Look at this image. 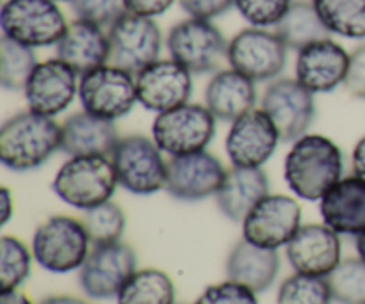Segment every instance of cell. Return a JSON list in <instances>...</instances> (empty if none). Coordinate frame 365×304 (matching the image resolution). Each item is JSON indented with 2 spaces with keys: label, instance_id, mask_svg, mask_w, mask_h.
Masks as SVG:
<instances>
[{
  "label": "cell",
  "instance_id": "6da1fadb",
  "mask_svg": "<svg viewBox=\"0 0 365 304\" xmlns=\"http://www.w3.org/2000/svg\"><path fill=\"white\" fill-rule=\"evenodd\" d=\"M344 157L331 139L319 134H305L292 142L284 164V180L298 198L321 201L323 196L341 182Z\"/></svg>",
  "mask_w": 365,
  "mask_h": 304
},
{
  "label": "cell",
  "instance_id": "7a4b0ae2",
  "mask_svg": "<svg viewBox=\"0 0 365 304\" xmlns=\"http://www.w3.org/2000/svg\"><path fill=\"white\" fill-rule=\"evenodd\" d=\"M61 139L63 127L53 117L18 112L0 127V162L16 173L32 171L61 150Z\"/></svg>",
  "mask_w": 365,
  "mask_h": 304
},
{
  "label": "cell",
  "instance_id": "3957f363",
  "mask_svg": "<svg viewBox=\"0 0 365 304\" xmlns=\"http://www.w3.org/2000/svg\"><path fill=\"white\" fill-rule=\"evenodd\" d=\"M118 185L116 169L109 157L84 155L70 157L57 169L52 191L61 201L84 212L109 201Z\"/></svg>",
  "mask_w": 365,
  "mask_h": 304
},
{
  "label": "cell",
  "instance_id": "277c9868",
  "mask_svg": "<svg viewBox=\"0 0 365 304\" xmlns=\"http://www.w3.org/2000/svg\"><path fill=\"white\" fill-rule=\"evenodd\" d=\"M89 239L81 219L52 216L39 224L32 237V255L45 271L66 274L78 271L89 255Z\"/></svg>",
  "mask_w": 365,
  "mask_h": 304
},
{
  "label": "cell",
  "instance_id": "5b68a950",
  "mask_svg": "<svg viewBox=\"0 0 365 304\" xmlns=\"http://www.w3.org/2000/svg\"><path fill=\"white\" fill-rule=\"evenodd\" d=\"M66 27L56 0H6L0 9L2 36L31 48L56 46Z\"/></svg>",
  "mask_w": 365,
  "mask_h": 304
},
{
  "label": "cell",
  "instance_id": "8992f818",
  "mask_svg": "<svg viewBox=\"0 0 365 304\" xmlns=\"http://www.w3.org/2000/svg\"><path fill=\"white\" fill-rule=\"evenodd\" d=\"M153 139L132 134L121 137L110 153L118 184L138 196H150L166 187L168 160Z\"/></svg>",
  "mask_w": 365,
  "mask_h": 304
},
{
  "label": "cell",
  "instance_id": "52a82bcc",
  "mask_svg": "<svg viewBox=\"0 0 365 304\" xmlns=\"http://www.w3.org/2000/svg\"><path fill=\"white\" fill-rule=\"evenodd\" d=\"M216 121L207 105L187 102L157 114L152 125V137L170 157L203 152L216 134Z\"/></svg>",
  "mask_w": 365,
  "mask_h": 304
},
{
  "label": "cell",
  "instance_id": "ba28073f",
  "mask_svg": "<svg viewBox=\"0 0 365 304\" xmlns=\"http://www.w3.org/2000/svg\"><path fill=\"white\" fill-rule=\"evenodd\" d=\"M166 46L171 59L191 73H216L221 61L227 59L228 43L223 32L210 20L189 16L170 28Z\"/></svg>",
  "mask_w": 365,
  "mask_h": 304
},
{
  "label": "cell",
  "instance_id": "9c48e42d",
  "mask_svg": "<svg viewBox=\"0 0 365 304\" xmlns=\"http://www.w3.org/2000/svg\"><path fill=\"white\" fill-rule=\"evenodd\" d=\"M287 46L277 32L248 27L228 41L230 68L253 82L274 80L287 66Z\"/></svg>",
  "mask_w": 365,
  "mask_h": 304
},
{
  "label": "cell",
  "instance_id": "30bf717a",
  "mask_svg": "<svg viewBox=\"0 0 365 304\" xmlns=\"http://www.w3.org/2000/svg\"><path fill=\"white\" fill-rule=\"evenodd\" d=\"M109 64L138 75L159 61L163 34L153 18L127 13L107 28Z\"/></svg>",
  "mask_w": 365,
  "mask_h": 304
},
{
  "label": "cell",
  "instance_id": "8fae6325",
  "mask_svg": "<svg viewBox=\"0 0 365 304\" xmlns=\"http://www.w3.org/2000/svg\"><path fill=\"white\" fill-rule=\"evenodd\" d=\"M82 110L96 117L116 121L127 116L138 102L135 77L113 64H103L78 80Z\"/></svg>",
  "mask_w": 365,
  "mask_h": 304
},
{
  "label": "cell",
  "instance_id": "7c38bea8",
  "mask_svg": "<svg viewBox=\"0 0 365 304\" xmlns=\"http://www.w3.org/2000/svg\"><path fill=\"white\" fill-rule=\"evenodd\" d=\"M135 271L138 256L128 244L93 246L84 266L78 269V283L88 298L107 301L118 298Z\"/></svg>",
  "mask_w": 365,
  "mask_h": 304
},
{
  "label": "cell",
  "instance_id": "4fadbf2b",
  "mask_svg": "<svg viewBox=\"0 0 365 304\" xmlns=\"http://www.w3.org/2000/svg\"><path fill=\"white\" fill-rule=\"evenodd\" d=\"M260 109L273 120L284 142L298 141L316 120L314 93L298 78H274L264 91Z\"/></svg>",
  "mask_w": 365,
  "mask_h": 304
},
{
  "label": "cell",
  "instance_id": "5bb4252c",
  "mask_svg": "<svg viewBox=\"0 0 365 304\" xmlns=\"http://www.w3.org/2000/svg\"><path fill=\"white\" fill-rule=\"evenodd\" d=\"M302 226V206L285 194H267L242 221V239L266 249L287 246Z\"/></svg>",
  "mask_w": 365,
  "mask_h": 304
},
{
  "label": "cell",
  "instance_id": "9a60e30c",
  "mask_svg": "<svg viewBox=\"0 0 365 304\" xmlns=\"http://www.w3.org/2000/svg\"><path fill=\"white\" fill-rule=\"evenodd\" d=\"M135 89L145 109L163 114L189 102L192 73L175 59H159L135 75Z\"/></svg>",
  "mask_w": 365,
  "mask_h": 304
},
{
  "label": "cell",
  "instance_id": "2e32d148",
  "mask_svg": "<svg viewBox=\"0 0 365 304\" xmlns=\"http://www.w3.org/2000/svg\"><path fill=\"white\" fill-rule=\"evenodd\" d=\"M280 134L262 109H252L232 123L225 150L232 166L262 167L277 152Z\"/></svg>",
  "mask_w": 365,
  "mask_h": 304
},
{
  "label": "cell",
  "instance_id": "e0dca14e",
  "mask_svg": "<svg viewBox=\"0 0 365 304\" xmlns=\"http://www.w3.org/2000/svg\"><path fill=\"white\" fill-rule=\"evenodd\" d=\"M227 169L207 150L168 160L166 191L180 201H200L216 196Z\"/></svg>",
  "mask_w": 365,
  "mask_h": 304
},
{
  "label": "cell",
  "instance_id": "ac0fdd59",
  "mask_svg": "<svg viewBox=\"0 0 365 304\" xmlns=\"http://www.w3.org/2000/svg\"><path fill=\"white\" fill-rule=\"evenodd\" d=\"M29 110L43 116H57L78 95V73L61 59L38 63L24 89Z\"/></svg>",
  "mask_w": 365,
  "mask_h": 304
},
{
  "label": "cell",
  "instance_id": "d6986e66",
  "mask_svg": "<svg viewBox=\"0 0 365 304\" xmlns=\"http://www.w3.org/2000/svg\"><path fill=\"white\" fill-rule=\"evenodd\" d=\"M287 260L296 273L327 278L342 262L337 231L327 224H303L287 246Z\"/></svg>",
  "mask_w": 365,
  "mask_h": 304
},
{
  "label": "cell",
  "instance_id": "ffe728a7",
  "mask_svg": "<svg viewBox=\"0 0 365 304\" xmlns=\"http://www.w3.org/2000/svg\"><path fill=\"white\" fill-rule=\"evenodd\" d=\"M349 53L331 38L321 39L298 50L296 78L310 93H331L344 84L348 75Z\"/></svg>",
  "mask_w": 365,
  "mask_h": 304
},
{
  "label": "cell",
  "instance_id": "44dd1931",
  "mask_svg": "<svg viewBox=\"0 0 365 304\" xmlns=\"http://www.w3.org/2000/svg\"><path fill=\"white\" fill-rule=\"evenodd\" d=\"M321 217L339 235L359 237L365 231V180L346 177L321 199Z\"/></svg>",
  "mask_w": 365,
  "mask_h": 304
},
{
  "label": "cell",
  "instance_id": "7402d4cb",
  "mask_svg": "<svg viewBox=\"0 0 365 304\" xmlns=\"http://www.w3.org/2000/svg\"><path fill=\"white\" fill-rule=\"evenodd\" d=\"M57 59L86 75L109 63V38L106 28L86 20L68 23L66 32L56 45Z\"/></svg>",
  "mask_w": 365,
  "mask_h": 304
},
{
  "label": "cell",
  "instance_id": "603a6c76",
  "mask_svg": "<svg viewBox=\"0 0 365 304\" xmlns=\"http://www.w3.org/2000/svg\"><path fill=\"white\" fill-rule=\"evenodd\" d=\"M269 194V178L262 167L232 166L225 173L216 201L225 217L242 223L250 210Z\"/></svg>",
  "mask_w": 365,
  "mask_h": 304
},
{
  "label": "cell",
  "instance_id": "cb8c5ba5",
  "mask_svg": "<svg viewBox=\"0 0 365 304\" xmlns=\"http://www.w3.org/2000/svg\"><path fill=\"white\" fill-rule=\"evenodd\" d=\"M225 271L230 281L245 285L255 294L266 292L280 273L278 249L259 248L246 239H241L228 253Z\"/></svg>",
  "mask_w": 365,
  "mask_h": 304
},
{
  "label": "cell",
  "instance_id": "d4e9b609",
  "mask_svg": "<svg viewBox=\"0 0 365 304\" xmlns=\"http://www.w3.org/2000/svg\"><path fill=\"white\" fill-rule=\"evenodd\" d=\"M61 152L70 157L103 155L110 157L116 148L120 135L114 121L96 117L93 114L75 112L63 125Z\"/></svg>",
  "mask_w": 365,
  "mask_h": 304
},
{
  "label": "cell",
  "instance_id": "484cf974",
  "mask_svg": "<svg viewBox=\"0 0 365 304\" xmlns=\"http://www.w3.org/2000/svg\"><path fill=\"white\" fill-rule=\"evenodd\" d=\"M255 82L235 71L234 68L216 71L205 88L207 109L220 121L234 123L237 117L255 109Z\"/></svg>",
  "mask_w": 365,
  "mask_h": 304
},
{
  "label": "cell",
  "instance_id": "4316f807",
  "mask_svg": "<svg viewBox=\"0 0 365 304\" xmlns=\"http://www.w3.org/2000/svg\"><path fill=\"white\" fill-rule=\"evenodd\" d=\"M274 32L289 50H302L331 36L314 4L307 0H294L284 18L274 25Z\"/></svg>",
  "mask_w": 365,
  "mask_h": 304
},
{
  "label": "cell",
  "instance_id": "83f0119b",
  "mask_svg": "<svg viewBox=\"0 0 365 304\" xmlns=\"http://www.w3.org/2000/svg\"><path fill=\"white\" fill-rule=\"evenodd\" d=\"M330 34L365 39V0H312Z\"/></svg>",
  "mask_w": 365,
  "mask_h": 304
},
{
  "label": "cell",
  "instance_id": "f1b7e54d",
  "mask_svg": "<svg viewBox=\"0 0 365 304\" xmlns=\"http://www.w3.org/2000/svg\"><path fill=\"white\" fill-rule=\"evenodd\" d=\"M118 304H175L173 280L164 271H135L116 298Z\"/></svg>",
  "mask_w": 365,
  "mask_h": 304
},
{
  "label": "cell",
  "instance_id": "f546056e",
  "mask_svg": "<svg viewBox=\"0 0 365 304\" xmlns=\"http://www.w3.org/2000/svg\"><path fill=\"white\" fill-rule=\"evenodd\" d=\"M38 66L34 48L2 36L0 39V85L6 91H24Z\"/></svg>",
  "mask_w": 365,
  "mask_h": 304
},
{
  "label": "cell",
  "instance_id": "4dcf8cb0",
  "mask_svg": "<svg viewBox=\"0 0 365 304\" xmlns=\"http://www.w3.org/2000/svg\"><path fill=\"white\" fill-rule=\"evenodd\" d=\"M81 221L88 231L89 239H91L93 246L120 242L125 231V224H127L121 206L110 199L102 205L84 210Z\"/></svg>",
  "mask_w": 365,
  "mask_h": 304
},
{
  "label": "cell",
  "instance_id": "1f68e13d",
  "mask_svg": "<svg viewBox=\"0 0 365 304\" xmlns=\"http://www.w3.org/2000/svg\"><path fill=\"white\" fill-rule=\"evenodd\" d=\"M32 256L20 239L11 235L0 239V292L18 290L31 276Z\"/></svg>",
  "mask_w": 365,
  "mask_h": 304
},
{
  "label": "cell",
  "instance_id": "d6a6232c",
  "mask_svg": "<svg viewBox=\"0 0 365 304\" xmlns=\"http://www.w3.org/2000/svg\"><path fill=\"white\" fill-rule=\"evenodd\" d=\"M334 301L339 304H365V262L346 258L327 276Z\"/></svg>",
  "mask_w": 365,
  "mask_h": 304
},
{
  "label": "cell",
  "instance_id": "836d02e7",
  "mask_svg": "<svg viewBox=\"0 0 365 304\" xmlns=\"http://www.w3.org/2000/svg\"><path fill=\"white\" fill-rule=\"evenodd\" d=\"M330 285L327 278L296 273L278 288V304H331Z\"/></svg>",
  "mask_w": 365,
  "mask_h": 304
},
{
  "label": "cell",
  "instance_id": "e575fe53",
  "mask_svg": "<svg viewBox=\"0 0 365 304\" xmlns=\"http://www.w3.org/2000/svg\"><path fill=\"white\" fill-rule=\"evenodd\" d=\"M294 0H235V9L252 27H274Z\"/></svg>",
  "mask_w": 365,
  "mask_h": 304
},
{
  "label": "cell",
  "instance_id": "d590c367",
  "mask_svg": "<svg viewBox=\"0 0 365 304\" xmlns=\"http://www.w3.org/2000/svg\"><path fill=\"white\" fill-rule=\"evenodd\" d=\"M70 7L78 20L91 21L102 28H109L128 13L125 0H70Z\"/></svg>",
  "mask_w": 365,
  "mask_h": 304
},
{
  "label": "cell",
  "instance_id": "8d00e7d4",
  "mask_svg": "<svg viewBox=\"0 0 365 304\" xmlns=\"http://www.w3.org/2000/svg\"><path fill=\"white\" fill-rule=\"evenodd\" d=\"M195 304H259V299L248 287L228 280L207 287Z\"/></svg>",
  "mask_w": 365,
  "mask_h": 304
},
{
  "label": "cell",
  "instance_id": "74e56055",
  "mask_svg": "<svg viewBox=\"0 0 365 304\" xmlns=\"http://www.w3.org/2000/svg\"><path fill=\"white\" fill-rule=\"evenodd\" d=\"M344 88L355 98L365 100V43L356 46L349 53V66L344 80Z\"/></svg>",
  "mask_w": 365,
  "mask_h": 304
},
{
  "label": "cell",
  "instance_id": "f35d334b",
  "mask_svg": "<svg viewBox=\"0 0 365 304\" xmlns=\"http://www.w3.org/2000/svg\"><path fill=\"white\" fill-rule=\"evenodd\" d=\"M178 2L189 16L202 18V20H212L235 7V0H178Z\"/></svg>",
  "mask_w": 365,
  "mask_h": 304
},
{
  "label": "cell",
  "instance_id": "ab89813d",
  "mask_svg": "<svg viewBox=\"0 0 365 304\" xmlns=\"http://www.w3.org/2000/svg\"><path fill=\"white\" fill-rule=\"evenodd\" d=\"M175 0H125L127 11L132 14H139V16L155 18L166 13Z\"/></svg>",
  "mask_w": 365,
  "mask_h": 304
},
{
  "label": "cell",
  "instance_id": "60d3db41",
  "mask_svg": "<svg viewBox=\"0 0 365 304\" xmlns=\"http://www.w3.org/2000/svg\"><path fill=\"white\" fill-rule=\"evenodd\" d=\"M351 166H353V174H356V177L364 178L365 180V135L359 142H356L355 148H353Z\"/></svg>",
  "mask_w": 365,
  "mask_h": 304
},
{
  "label": "cell",
  "instance_id": "b9f144b4",
  "mask_svg": "<svg viewBox=\"0 0 365 304\" xmlns=\"http://www.w3.org/2000/svg\"><path fill=\"white\" fill-rule=\"evenodd\" d=\"M0 205H2V214H0V224L6 226L7 221L13 216V196L7 187H2L0 191Z\"/></svg>",
  "mask_w": 365,
  "mask_h": 304
},
{
  "label": "cell",
  "instance_id": "7bdbcfd3",
  "mask_svg": "<svg viewBox=\"0 0 365 304\" xmlns=\"http://www.w3.org/2000/svg\"><path fill=\"white\" fill-rule=\"evenodd\" d=\"M0 304H32L31 299L18 290L0 292Z\"/></svg>",
  "mask_w": 365,
  "mask_h": 304
},
{
  "label": "cell",
  "instance_id": "ee69618b",
  "mask_svg": "<svg viewBox=\"0 0 365 304\" xmlns=\"http://www.w3.org/2000/svg\"><path fill=\"white\" fill-rule=\"evenodd\" d=\"M39 304H89L84 299L73 298V295H50L45 298Z\"/></svg>",
  "mask_w": 365,
  "mask_h": 304
},
{
  "label": "cell",
  "instance_id": "f6af8a7d",
  "mask_svg": "<svg viewBox=\"0 0 365 304\" xmlns=\"http://www.w3.org/2000/svg\"><path fill=\"white\" fill-rule=\"evenodd\" d=\"M356 253H359L360 258L365 262V231L356 237Z\"/></svg>",
  "mask_w": 365,
  "mask_h": 304
},
{
  "label": "cell",
  "instance_id": "bcb514c9",
  "mask_svg": "<svg viewBox=\"0 0 365 304\" xmlns=\"http://www.w3.org/2000/svg\"><path fill=\"white\" fill-rule=\"evenodd\" d=\"M56 2H70V0H56Z\"/></svg>",
  "mask_w": 365,
  "mask_h": 304
}]
</instances>
